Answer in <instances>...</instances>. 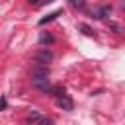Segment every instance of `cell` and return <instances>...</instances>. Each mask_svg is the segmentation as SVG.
Segmentation results:
<instances>
[{"label": "cell", "mask_w": 125, "mask_h": 125, "mask_svg": "<svg viewBox=\"0 0 125 125\" xmlns=\"http://www.w3.org/2000/svg\"><path fill=\"white\" fill-rule=\"evenodd\" d=\"M61 14H62V10H55V12H51L49 16H45V18H41V20H39V25H45V23H49V21L57 20Z\"/></svg>", "instance_id": "cell-4"}, {"label": "cell", "mask_w": 125, "mask_h": 125, "mask_svg": "<svg viewBox=\"0 0 125 125\" xmlns=\"http://www.w3.org/2000/svg\"><path fill=\"white\" fill-rule=\"evenodd\" d=\"M35 123H37V125H53V121H51V119H43V117H39Z\"/></svg>", "instance_id": "cell-8"}, {"label": "cell", "mask_w": 125, "mask_h": 125, "mask_svg": "<svg viewBox=\"0 0 125 125\" xmlns=\"http://www.w3.org/2000/svg\"><path fill=\"white\" fill-rule=\"evenodd\" d=\"M31 82H33V86L39 88L41 92H51V82H49L47 74H35V76L31 78Z\"/></svg>", "instance_id": "cell-2"}, {"label": "cell", "mask_w": 125, "mask_h": 125, "mask_svg": "<svg viewBox=\"0 0 125 125\" xmlns=\"http://www.w3.org/2000/svg\"><path fill=\"white\" fill-rule=\"evenodd\" d=\"M123 8H125V2H123Z\"/></svg>", "instance_id": "cell-11"}, {"label": "cell", "mask_w": 125, "mask_h": 125, "mask_svg": "<svg viewBox=\"0 0 125 125\" xmlns=\"http://www.w3.org/2000/svg\"><path fill=\"white\" fill-rule=\"evenodd\" d=\"M33 61L39 62V64H49V62L53 61V53L47 51V49H41V51H37V53L33 55Z\"/></svg>", "instance_id": "cell-3"}, {"label": "cell", "mask_w": 125, "mask_h": 125, "mask_svg": "<svg viewBox=\"0 0 125 125\" xmlns=\"http://www.w3.org/2000/svg\"><path fill=\"white\" fill-rule=\"evenodd\" d=\"M39 43H43V45L45 43H53V35L51 33H41L39 35Z\"/></svg>", "instance_id": "cell-5"}, {"label": "cell", "mask_w": 125, "mask_h": 125, "mask_svg": "<svg viewBox=\"0 0 125 125\" xmlns=\"http://www.w3.org/2000/svg\"><path fill=\"white\" fill-rule=\"evenodd\" d=\"M53 0H29L31 6H43V4H51Z\"/></svg>", "instance_id": "cell-7"}, {"label": "cell", "mask_w": 125, "mask_h": 125, "mask_svg": "<svg viewBox=\"0 0 125 125\" xmlns=\"http://www.w3.org/2000/svg\"><path fill=\"white\" fill-rule=\"evenodd\" d=\"M51 92L55 94V100H57V105H59V107H62L64 111H70V109L74 107L72 100L66 96V92H64L61 86H55V88H51Z\"/></svg>", "instance_id": "cell-1"}, {"label": "cell", "mask_w": 125, "mask_h": 125, "mask_svg": "<svg viewBox=\"0 0 125 125\" xmlns=\"http://www.w3.org/2000/svg\"><path fill=\"white\" fill-rule=\"evenodd\" d=\"M78 29H82V31H84L86 35H92V29H90L88 25H84V23H80V25H78Z\"/></svg>", "instance_id": "cell-9"}, {"label": "cell", "mask_w": 125, "mask_h": 125, "mask_svg": "<svg viewBox=\"0 0 125 125\" xmlns=\"http://www.w3.org/2000/svg\"><path fill=\"white\" fill-rule=\"evenodd\" d=\"M4 107H6V98H2V100H0V109H4Z\"/></svg>", "instance_id": "cell-10"}, {"label": "cell", "mask_w": 125, "mask_h": 125, "mask_svg": "<svg viewBox=\"0 0 125 125\" xmlns=\"http://www.w3.org/2000/svg\"><path fill=\"white\" fill-rule=\"evenodd\" d=\"M70 6H74L78 10H84L86 8V0H70Z\"/></svg>", "instance_id": "cell-6"}]
</instances>
